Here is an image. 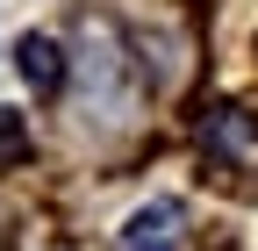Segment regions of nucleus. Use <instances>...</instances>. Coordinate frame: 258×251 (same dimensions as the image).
Segmentation results:
<instances>
[{"label": "nucleus", "mask_w": 258, "mask_h": 251, "mask_svg": "<svg viewBox=\"0 0 258 251\" xmlns=\"http://www.w3.org/2000/svg\"><path fill=\"white\" fill-rule=\"evenodd\" d=\"M15 57H22V79L36 86V93H57V86H64V50H57L50 36H36V29H29V36L15 43Z\"/></svg>", "instance_id": "f03ea898"}, {"label": "nucleus", "mask_w": 258, "mask_h": 251, "mask_svg": "<svg viewBox=\"0 0 258 251\" xmlns=\"http://www.w3.org/2000/svg\"><path fill=\"white\" fill-rule=\"evenodd\" d=\"M179 201H144L137 215L122 223V237H115V251H179Z\"/></svg>", "instance_id": "f257e3e1"}, {"label": "nucleus", "mask_w": 258, "mask_h": 251, "mask_svg": "<svg viewBox=\"0 0 258 251\" xmlns=\"http://www.w3.org/2000/svg\"><path fill=\"white\" fill-rule=\"evenodd\" d=\"M0 144H15V115L8 108H0Z\"/></svg>", "instance_id": "7ed1b4c3"}]
</instances>
